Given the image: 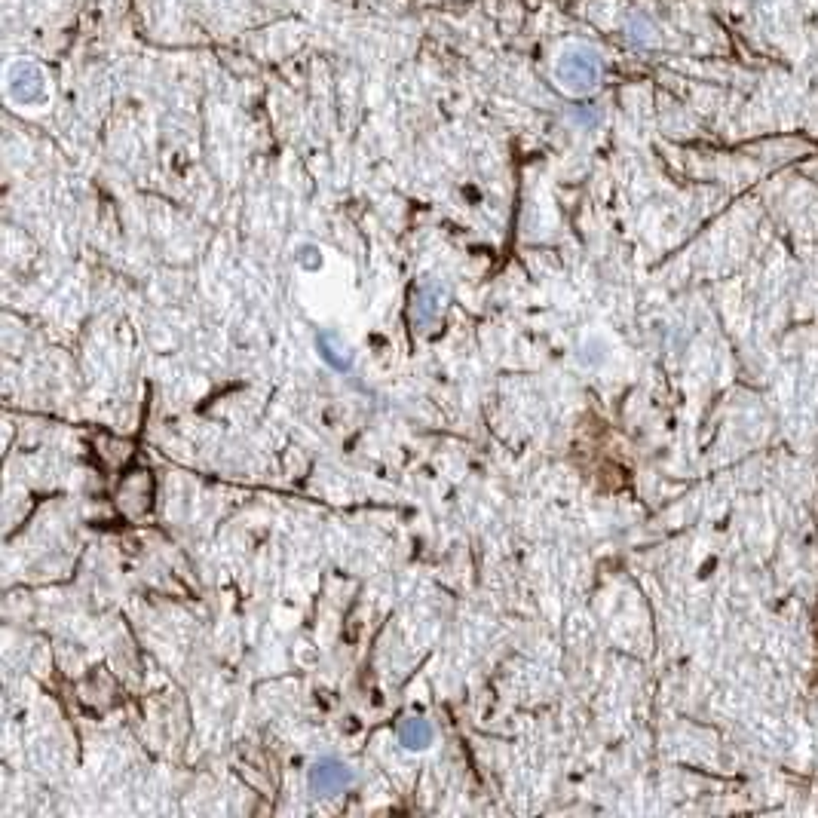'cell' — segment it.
Wrapping results in <instances>:
<instances>
[{
  "mask_svg": "<svg viewBox=\"0 0 818 818\" xmlns=\"http://www.w3.org/2000/svg\"><path fill=\"white\" fill-rule=\"evenodd\" d=\"M399 736H402V745H405V748H411V751L432 745V727L426 724L423 717H411V720H405L402 730H399Z\"/></svg>",
  "mask_w": 818,
  "mask_h": 818,
  "instance_id": "obj_4",
  "label": "cell"
},
{
  "mask_svg": "<svg viewBox=\"0 0 818 818\" xmlns=\"http://www.w3.org/2000/svg\"><path fill=\"white\" fill-rule=\"evenodd\" d=\"M331 344H334V334H322V338H319V347L325 350L322 356L328 362H334V368H350V350H347V344H341L338 350H331Z\"/></svg>",
  "mask_w": 818,
  "mask_h": 818,
  "instance_id": "obj_5",
  "label": "cell"
},
{
  "mask_svg": "<svg viewBox=\"0 0 818 818\" xmlns=\"http://www.w3.org/2000/svg\"><path fill=\"white\" fill-rule=\"evenodd\" d=\"M4 92L13 108L19 111H43L53 99V86L43 65L34 59H10L4 68Z\"/></svg>",
  "mask_w": 818,
  "mask_h": 818,
  "instance_id": "obj_2",
  "label": "cell"
},
{
  "mask_svg": "<svg viewBox=\"0 0 818 818\" xmlns=\"http://www.w3.org/2000/svg\"><path fill=\"white\" fill-rule=\"evenodd\" d=\"M552 77H555L558 89H564L567 95H589L598 89V83L604 77V62H601L595 46L570 43L555 56Z\"/></svg>",
  "mask_w": 818,
  "mask_h": 818,
  "instance_id": "obj_1",
  "label": "cell"
},
{
  "mask_svg": "<svg viewBox=\"0 0 818 818\" xmlns=\"http://www.w3.org/2000/svg\"><path fill=\"white\" fill-rule=\"evenodd\" d=\"M350 785H353V773H350L347 766H341V763L322 760V763H316V766L310 769V788H313L316 794L331 797V794H341V791L350 788Z\"/></svg>",
  "mask_w": 818,
  "mask_h": 818,
  "instance_id": "obj_3",
  "label": "cell"
}]
</instances>
